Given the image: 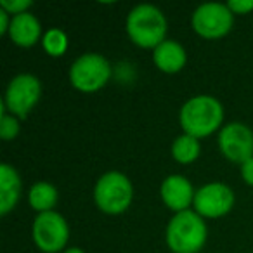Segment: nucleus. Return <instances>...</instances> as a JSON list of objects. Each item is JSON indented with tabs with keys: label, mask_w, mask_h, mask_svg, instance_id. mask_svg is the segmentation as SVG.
Listing matches in <instances>:
<instances>
[{
	"label": "nucleus",
	"mask_w": 253,
	"mask_h": 253,
	"mask_svg": "<svg viewBox=\"0 0 253 253\" xmlns=\"http://www.w3.org/2000/svg\"><path fill=\"white\" fill-rule=\"evenodd\" d=\"M184 134L196 139L213 134L224 120V106L213 95H194L184 102L179 113Z\"/></svg>",
	"instance_id": "obj_1"
},
{
	"label": "nucleus",
	"mask_w": 253,
	"mask_h": 253,
	"mask_svg": "<svg viewBox=\"0 0 253 253\" xmlns=\"http://www.w3.org/2000/svg\"><path fill=\"white\" fill-rule=\"evenodd\" d=\"M169 23L162 11L153 4H139L126 16V33L135 45L153 49L165 42Z\"/></svg>",
	"instance_id": "obj_2"
},
{
	"label": "nucleus",
	"mask_w": 253,
	"mask_h": 253,
	"mask_svg": "<svg viewBox=\"0 0 253 253\" xmlns=\"http://www.w3.org/2000/svg\"><path fill=\"white\" fill-rule=\"evenodd\" d=\"M208 229L194 210L179 211L167 225V245L173 253H198L207 243Z\"/></svg>",
	"instance_id": "obj_3"
},
{
	"label": "nucleus",
	"mask_w": 253,
	"mask_h": 253,
	"mask_svg": "<svg viewBox=\"0 0 253 253\" xmlns=\"http://www.w3.org/2000/svg\"><path fill=\"white\" fill-rule=\"evenodd\" d=\"M134 187L130 179L122 172H106L94 187V201L104 213L118 215L130 207Z\"/></svg>",
	"instance_id": "obj_4"
},
{
	"label": "nucleus",
	"mask_w": 253,
	"mask_h": 253,
	"mask_svg": "<svg viewBox=\"0 0 253 253\" xmlns=\"http://www.w3.org/2000/svg\"><path fill=\"white\" fill-rule=\"evenodd\" d=\"M111 78V64L97 52L80 56L70 68V82L80 92H95Z\"/></svg>",
	"instance_id": "obj_5"
},
{
	"label": "nucleus",
	"mask_w": 253,
	"mask_h": 253,
	"mask_svg": "<svg viewBox=\"0 0 253 253\" xmlns=\"http://www.w3.org/2000/svg\"><path fill=\"white\" fill-rule=\"evenodd\" d=\"M42 95V84L35 75L21 73L14 77L7 85L4 97V106L16 118L25 120L30 115Z\"/></svg>",
	"instance_id": "obj_6"
},
{
	"label": "nucleus",
	"mask_w": 253,
	"mask_h": 253,
	"mask_svg": "<svg viewBox=\"0 0 253 253\" xmlns=\"http://www.w3.org/2000/svg\"><path fill=\"white\" fill-rule=\"evenodd\" d=\"M191 23L194 32L203 39H220L231 32L234 14L227 7V4L207 2L194 11Z\"/></svg>",
	"instance_id": "obj_7"
},
{
	"label": "nucleus",
	"mask_w": 253,
	"mask_h": 253,
	"mask_svg": "<svg viewBox=\"0 0 253 253\" xmlns=\"http://www.w3.org/2000/svg\"><path fill=\"white\" fill-rule=\"evenodd\" d=\"M70 227L66 218L57 211L39 213L33 222V241L42 252L57 253L66 246Z\"/></svg>",
	"instance_id": "obj_8"
},
{
	"label": "nucleus",
	"mask_w": 253,
	"mask_h": 253,
	"mask_svg": "<svg viewBox=\"0 0 253 253\" xmlns=\"http://www.w3.org/2000/svg\"><path fill=\"white\" fill-rule=\"evenodd\" d=\"M218 148L227 160L243 165L253 158V132L245 123H227L218 134Z\"/></svg>",
	"instance_id": "obj_9"
},
{
	"label": "nucleus",
	"mask_w": 253,
	"mask_h": 253,
	"mask_svg": "<svg viewBox=\"0 0 253 253\" xmlns=\"http://www.w3.org/2000/svg\"><path fill=\"white\" fill-rule=\"evenodd\" d=\"M194 211L201 217L218 218L229 213L234 207V193L222 182H210L196 191L194 194Z\"/></svg>",
	"instance_id": "obj_10"
},
{
	"label": "nucleus",
	"mask_w": 253,
	"mask_h": 253,
	"mask_svg": "<svg viewBox=\"0 0 253 253\" xmlns=\"http://www.w3.org/2000/svg\"><path fill=\"white\" fill-rule=\"evenodd\" d=\"M160 194H162L163 203H165L170 210L179 213V211L189 210V207L194 203V194H196V191L193 189V184H191L186 177L179 175V173H173V175H169L162 182Z\"/></svg>",
	"instance_id": "obj_11"
},
{
	"label": "nucleus",
	"mask_w": 253,
	"mask_h": 253,
	"mask_svg": "<svg viewBox=\"0 0 253 253\" xmlns=\"http://www.w3.org/2000/svg\"><path fill=\"white\" fill-rule=\"evenodd\" d=\"M9 37L19 47H33L40 40L42 35V25L32 12L12 16L11 26H9Z\"/></svg>",
	"instance_id": "obj_12"
},
{
	"label": "nucleus",
	"mask_w": 253,
	"mask_h": 253,
	"mask_svg": "<svg viewBox=\"0 0 253 253\" xmlns=\"http://www.w3.org/2000/svg\"><path fill=\"white\" fill-rule=\"evenodd\" d=\"M153 61L163 73H177L186 66V49L175 40H165L153 50Z\"/></svg>",
	"instance_id": "obj_13"
},
{
	"label": "nucleus",
	"mask_w": 253,
	"mask_h": 253,
	"mask_svg": "<svg viewBox=\"0 0 253 253\" xmlns=\"http://www.w3.org/2000/svg\"><path fill=\"white\" fill-rule=\"evenodd\" d=\"M21 196V179L14 167L9 163L0 165V213L7 215Z\"/></svg>",
	"instance_id": "obj_14"
},
{
	"label": "nucleus",
	"mask_w": 253,
	"mask_h": 253,
	"mask_svg": "<svg viewBox=\"0 0 253 253\" xmlns=\"http://www.w3.org/2000/svg\"><path fill=\"white\" fill-rule=\"evenodd\" d=\"M30 205L33 210L39 213H45V211H52V208L57 203V189L50 182H40L33 184L28 194Z\"/></svg>",
	"instance_id": "obj_15"
},
{
	"label": "nucleus",
	"mask_w": 253,
	"mask_h": 253,
	"mask_svg": "<svg viewBox=\"0 0 253 253\" xmlns=\"http://www.w3.org/2000/svg\"><path fill=\"white\" fill-rule=\"evenodd\" d=\"M201 153V146H200V141L193 135H187V134H182L179 137H175L172 144V156L175 162L179 163H193L194 160L200 156Z\"/></svg>",
	"instance_id": "obj_16"
},
{
	"label": "nucleus",
	"mask_w": 253,
	"mask_h": 253,
	"mask_svg": "<svg viewBox=\"0 0 253 253\" xmlns=\"http://www.w3.org/2000/svg\"><path fill=\"white\" fill-rule=\"evenodd\" d=\"M42 45L49 56L59 57L68 49V35L59 28H49L42 37Z\"/></svg>",
	"instance_id": "obj_17"
},
{
	"label": "nucleus",
	"mask_w": 253,
	"mask_h": 253,
	"mask_svg": "<svg viewBox=\"0 0 253 253\" xmlns=\"http://www.w3.org/2000/svg\"><path fill=\"white\" fill-rule=\"evenodd\" d=\"M19 134V118L14 115H5L2 113L0 116V137L4 141H12Z\"/></svg>",
	"instance_id": "obj_18"
},
{
	"label": "nucleus",
	"mask_w": 253,
	"mask_h": 253,
	"mask_svg": "<svg viewBox=\"0 0 253 253\" xmlns=\"http://www.w3.org/2000/svg\"><path fill=\"white\" fill-rule=\"evenodd\" d=\"M30 7H32V0H0V9L12 16L28 12Z\"/></svg>",
	"instance_id": "obj_19"
},
{
	"label": "nucleus",
	"mask_w": 253,
	"mask_h": 253,
	"mask_svg": "<svg viewBox=\"0 0 253 253\" xmlns=\"http://www.w3.org/2000/svg\"><path fill=\"white\" fill-rule=\"evenodd\" d=\"M227 7L232 14H246L253 11V0H229Z\"/></svg>",
	"instance_id": "obj_20"
},
{
	"label": "nucleus",
	"mask_w": 253,
	"mask_h": 253,
	"mask_svg": "<svg viewBox=\"0 0 253 253\" xmlns=\"http://www.w3.org/2000/svg\"><path fill=\"white\" fill-rule=\"evenodd\" d=\"M241 177L248 186H253V158L241 165Z\"/></svg>",
	"instance_id": "obj_21"
},
{
	"label": "nucleus",
	"mask_w": 253,
	"mask_h": 253,
	"mask_svg": "<svg viewBox=\"0 0 253 253\" xmlns=\"http://www.w3.org/2000/svg\"><path fill=\"white\" fill-rule=\"evenodd\" d=\"M11 21H12V19H9L7 12L0 9V33H2V35H4V33H9V26H11Z\"/></svg>",
	"instance_id": "obj_22"
},
{
	"label": "nucleus",
	"mask_w": 253,
	"mask_h": 253,
	"mask_svg": "<svg viewBox=\"0 0 253 253\" xmlns=\"http://www.w3.org/2000/svg\"><path fill=\"white\" fill-rule=\"evenodd\" d=\"M64 253H85L82 248H78V246H71V248L64 250Z\"/></svg>",
	"instance_id": "obj_23"
}]
</instances>
